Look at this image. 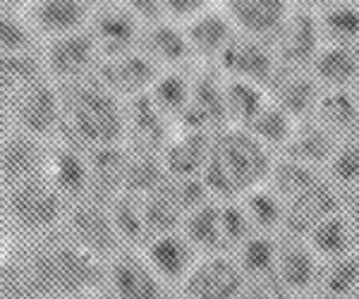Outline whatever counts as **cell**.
<instances>
[{"label": "cell", "instance_id": "cell-24", "mask_svg": "<svg viewBox=\"0 0 359 299\" xmlns=\"http://www.w3.org/2000/svg\"><path fill=\"white\" fill-rule=\"evenodd\" d=\"M192 82L194 72H189V67H182V70H161L151 91H149V96L154 99L156 106L175 125L184 115V111H187L189 99H192Z\"/></svg>", "mask_w": 359, "mask_h": 299}, {"label": "cell", "instance_id": "cell-21", "mask_svg": "<svg viewBox=\"0 0 359 299\" xmlns=\"http://www.w3.org/2000/svg\"><path fill=\"white\" fill-rule=\"evenodd\" d=\"M213 132L175 127L172 137L161 151L168 177H201L208 158Z\"/></svg>", "mask_w": 359, "mask_h": 299}, {"label": "cell", "instance_id": "cell-29", "mask_svg": "<svg viewBox=\"0 0 359 299\" xmlns=\"http://www.w3.org/2000/svg\"><path fill=\"white\" fill-rule=\"evenodd\" d=\"M132 15L142 22L144 27L156 25V22H163V0H120Z\"/></svg>", "mask_w": 359, "mask_h": 299}, {"label": "cell", "instance_id": "cell-2", "mask_svg": "<svg viewBox=\"0 0 359 299\" xmlns=\"http://www.w3.org/2000/svg\"><path fill=\"white\" fill-rule=\"evenodd\" d=\"M276 153L245 127H223L211 134L208 158L201 172L206 189L216 199H242L269 182Z\"/></svg>", "mask_w": 359, "mask_h": 299}, {"label": "cell", "instance_id": "cell-36", "mask_svg": "<svg viewBox=\"0 0 359 299\" xmlns=\"http://www.w3.org/2000/svg\"><path fill=\"white\" fill-rule=\"evenodd\" d=\"M218 3H221V0H218Z\"/></svg>", "mask_w": 359, "mask_h": 299}, {"label": "cell", "instance_id": "cell-13", "mask_svg": "<svg viewBox=\"0 0 359 299\" xmlns=\"http://www.w3.org/2000/svg\"><path fill=\"white\" fill-rule=\"evenodd\" d=\"M89 32L94 34L101 57H113L139 48L144 25L120 0H115V3L113 0H106V3L94 8Z\"/></svg>", "mask_w": 359, "mask_h": 299}, {"label": "cell", "instance_id": "cell-1", "mask_svg": "<svg viewBox=\"0 0 359 299\" xmlns=\"http://www.w3.org/2000/svg\"><path fill=\"white\" fill-rule=\"evenodd\" d=\"M25 283L46 299H84L106 290V263L77 246L65 235H46L29 251Z\"/></svg>", "mask_w": 359, "mask_h": 299}, {"label": "cell", "instance_id": "cell-34", "mask_svg": "<svg viewBox=\"0 0 359 299\" xmlns=\"http://www.w3.org/2000/svg\"><path fill=\"white\" fill-rule=\"evenodd\" d=\"M89 3H91V5H94V8H96V5H101V3H106V0H89Z\"/></svg>", "mask_w": 359, "mask_h": 299}, {"label": "cell", "instance_id": "cell-8", "mask_svg": "<svg viewBox=\"0 0 359 299\" xmlns=\"http://www.w3.org/2000/svg\"><path fill=\"white\" fill-rule=\"evenodd\" d=\"M106 295L111 299H177L142 251L130 246L106 263Z\"/></svg>", "mask_w": 359, "mask_h": 299}, {"label": "cell", "instance_id": "cell-6", "mask_svg": "<svg viewBox=\"0 0 359 299\" xmlns=\"http://www.w3.org/2000/svg\"><path fill=\"white\" fill-rule=\"evenodd\" d=\"M15 130L53 141L62 130V94L50 77H41L10 99Z\"/></svg>", "mask_w": 359, "mask_h": 299}, {"label": "cell", "instance_id": "cell-28", "mask_svg": "<svg viewBox=\"0 0 359 299\" xmlns=\"http://www.w3.org/2000/svg\"><path fill=\"white\" fill-rule=\"evenodd\" d=\"M216 3L218 0H163V13L168 22L184 25V22H189L192 17L204 13Z\"/></svg>", "mask_w": 359, "mask_h": 299}, {"label": "cell", "instance_id": "cell-33", "mask_svg": "<svg viewBox=\"0 0 359 299\" xmlns=\"http://www.w3.org/2000/svg\"><path fill=\"white\" fill-rule=\"evenodd\" d=\"M84 299H111V297H108L106 290H103V292H96V295H89V297H84Z\"/></svg>", "mask_w": 359, "mask_h": 299}, {"label": "cell", "instance_id": "cell-11", "mask_svg": "<svg viewBox=\"0 0 359 299\" xmlns=\"http://www.w3.org/2000/svg\"><path fill=\"white\" fill-rule=\"evenodd\" d=\"M50 141L32 137L22 130H10L0 137V189L46 175Z\"/></svg>", "mask_w": 359, "mask_h": 299}, {"label": "cell", "instance_id": "cell-3", "mask_svg": "<svg viewBox=\"0 0 359 299\" xmlns=\"http://www.w3.org/2000/svg\"><path fill=\"white\" fill-rule=\"evenodd\" d=\"M60 86V84H57ZM62 94V139L82 148L125 144L127 113L125 101L108 91L91 74L86 79L60 86Z\"/></svg>", "mask_w": 359, "mask_h": 299}, {"label": "cell", "instance_id": "cell-18", "mask_svg": "<svg viewBox=\"0 0 359 299\" xmlns=\"http://www.w3.org/2000/svg\"><path fill=\"white\" fill-rule=\"evenodd\" d=\"M46 175L53 182L57 192L65 197L69 204L89 197V160H86V148L77 146L74 141L57 137L55 144H50V156Z\"/></svg>", "mask_w": 359, "mask_h": 299}, {"label": "cell", "instance_id": "cell-26", "mask_svg": "<svg viewBox=\"0 0 359 299\" xmlns=\"http://www.w3.org/2000/svg\"><path fill=\"white\" fill-rule=\"evenodd\" d=\"M323 43H359V5L355 0H333L316 13Z\"/></svg>", "mask_w": 359, "mask_h": 299}, {"label": "cell", "instance_id": "cell-17", "mask_svg": "<svg viewBox=\"0 0 359 299\" xmlns=\"http://www.w3.org/2000/svg\"><path fill=\"white\" fill-rule=\"evenodd\" d=\"M127 134L125 144L132 151L161 153L175 132V123L161 111L149 94L125 101Z\"/></svg>", "mask_w": 359, "mask_h": 299}, {"label": "cell", "instance_id": "cell-32", "mask_svg": "<svg viewBox=\"0 0 359 299\" xmlns=\"http://www.w3.org/2000/svg\"><path fill=\"white\" fill-rule=\"evenodd\" d=\"M8 216H5V209H3V194H0V239H3L5 235V228H8Z\"/></svg>", "mask_w": 359, "mask_h": 299}, {"label": "cell", "instance_id": "cell-4", "mask_svg": "<svg viewBox=\"0 0 359 299\" xmlns=\"http://www.w3.org/2000/svg\"><path fill=\"white\" fill-rule=\"evenodd\" d=\"M69 201L55 189L48 175L3 189V209L8 223L32 237H46L62 225Z\"/></svg>", "mask_w": 359, "mask_h": 299}, {"label": "cell", "instance_id": "cell-16", "mask_svg": "<svg viewBox=\"0 0 359 299\" xmlns=\"http://www.w3.org/2000/svg\"><path fill=\"white\" fill-rule=\"evenodd\" d=\"M273 50L280 65L285 67H309L311 60L323 46L321 27H318L316 13L302 8H292L290 17L273 39Z\"/></svg>", "mask_w": 359, "mask_h": 299}, {"label": "cell", "instance_id": "cell-31", "mask_svg": "<svg viewBox=\"0 0 359 299\" xmlns=\"http://www.w3.org/2000/svg\"><path fill=\"white\" fill-rule=\"evenodd\" d=\"M294 8H302V10H309V13H318L321 8H326L328 3L333 0H292Z\"/></svg>", "mask_w": 359, "mask_h": 299}, {"label": "cell", "instance_id": "cell-9", "mask_svg": "<svg viewBox=\"0 0 359 299\" xmlns=\"http://www.w3.org/2000/svg\"><path fill=\"white\" fill-rule=\"evenodd\" d=\"M41 60L46 77L62 86L91 77L101 62V50L96 46L94 34L86 27L82 32L48 39L41 50Z\"/></svg>", "mask_w": 359, "mask_h": 299}, {"label": "cell", "instance_id": "cell-25", "mask_svg": "<svg viewBox=\"0 0 359 299\" xmlns=\"http://www.w3.org/2000/svg\"><path fill=\"white\" fill-rule=\"evenodd\" d=\"M46 77L41 53L29 50V53H0V96L13 99L29 84Z\"/></svg>", "mask_w": 359, "mask_h": 299}, {"label": "cell", "instance_id": "cell-20", "mask_svg": "<svg viewBox=\"0 0 359 299\" xmlns=\"http://www.w3.org/2000/svg\"><path fill=\"white\" fill-rule=\"evenodd\" d=\"M94 5L89 0H34L29 5V25L46 39L65 36L89 27Z\"/></svg>", "mask_w": 359, "mask_h": 299}, {"label": "cell", "instance_id": "cell-5", "mask_svg": "<svg viewBox=\"0 0 359 299\" xmlns=\"http://www.w3.org/2000/svg\"><path fill=\"white\" fill-rule=\"evenodd\" d=\"M60 232L77 246H82L84 251H89L91 256L101 258L103 263L111 261L118 251L127 249L115 230L111 204L91 197L72 201L67 206Z\"/></svg>", "mask_w": 359, "mask_h": 299}, {"label": "cell", "instance_id": "cell-23", "mask_svg": "<svg viewBox=\"0 0 359 299\" xmlns=\"http://www.w3.org/2000/svg\"><path fill=\"white\" fill-rule=\"evenodd\" d=\"M309 70L321 89H355L359 82V43H323Z\"/></svg>", "mask_w": 359, "mask_h": 299}, {"label": "cell", "instance_id": "cell-10", "mask_svg": "<svg viewBox=\"0 0 359 299\" xmlns=\"http://www.w3.org/2000/svg\"><path fill=\"white\" fill-rule=\"evenodd\" d=\"M216 67L225 77L245 79V82H252L259 86H269L271 77H273L276 70L280 67V62H278L271 41L249 36L245 32H237L233 36V41L228 43V48L223 50Z\"/></svg>", "mask_w": 359, "mask_h": 299}, {"label": "cell", "instance_id": "cell-22", "mask_svg": "<svg viewBox=\"0 0 359 299\" xmlns=\"http://www.w3.org/2000/svg\"><path fill=\"white\" fill-rule=\"evenodd\" d=\"M139 48L151 57L161 70H182V67H189L194 62L182 25L168 20L144 27Z\"/></svg>", "mask_w": 359, "mask_h": 299}, {"label": "cell", "instance_id": "cell-30", "mask_svg": "<svg viewBox=\"0 0 359 299\" xmlns=\"http://www.w3.org/2000/svg\"><path fill=\"white\" fill-rule=\"evenodd\" d=\"M10 130H15L13 123V108H10V101L0 96V137H5Z\"/></svg>", "mask_w": 359, "mask_h": 299}, {"label": "cell", "instance_id": "cell-35", "mask_svg": "<svg viewBox=\"0 0 359 299\" xmlns=\"http://www.w3.org/2000/svg\"><path fill=\"white\" fill-rule=\"evenodd\" d=\"M352 91H355V96H357V101H359V82L355 84V89H352Z\"/></svg>", "mask_w": 359, "mask_h": 299}, {"label": "cell", "instance_id": "cell-7", "mask_svg": "<svg viewBox=\"0 0 359 299\" xmlns=\"http://www.w3.org/2000/svg\"><path fill=\"white\" fill-rule=\"evenodd\" d=\"M249 283L240 261L230 251L201 254L177 287V299H240Z\"/></svg>", "mask_w": 359, "mask_h": 299}, {"label": "cell", "instance_id": "cell-15", "mask_svg": "<svg viewBox=\"0 0 359 299\" xmlns=\"http://www.w3.org/2000/svg\"><path fill=\"white\" fill-rule=\"evenodd\" d=\"M139 251L144 254L151 268L168 285L175 290L187 278V273L194 268V263L199 261L201 251L189 242V237L180 230H170V232H161L147 239V244L139 246Z\"/></svg>", "mask_w": 359, "mask_h": 299}, {"label": "cell", "instance_id": "cell-27", "mask_svg": "<svg viewBox=\"0 0 359 299\" xmlns=\"http://www.w3.org/2000/svg\"><path fill=\"white\" fill-rule=\"evenodd\" d=\"M36 50V32L13 10H0V53Z\"/></svg>", "mask_w": 359, "mask_h": 299}, {"label": "cell", "instance_id": "cell-19", "mask_svg": "<svg viewBox=\"0 0 359 299\" xmlns=\"http://www.w3.org/2000/svg\"><path fill=\"white\" fill-rule=\"evenodd\" d=\"M221 3L233 17L237 32L271 43L294 8L292 0H221Z\"/></svg>", "mask_w": 359, "mask_h": 299}, {"label": "cell", "instance_id": "cell-12", "mask_svg": "<svg viewBox=\"0 0 359 299\" xmlns=\"http://www.w3.org/2000/svg\"><path fill=\"white\" fill-rule=\"evenodd\" d=\"M158 74L161 67L142 48H135L123 55L101 57L94 77L118 99L130 101L135 96L149 94Z\"/></svg>", "mask_w": 359, "mask_h": 299}, {"label": "cell", "instance_id": "cell-14", "mask_svg": "<svg viewBox=\"0 0 359 299\" xmlns=\"http://www.w3.org/2000/svg\"><path fill=\"white\" fill-rule=\"evenodd\" d=\"M182 32L187 36L194 62H201L204 67H216L223 50L237 34V27L228 10L223 8V3H216L189 22H184Z\"/></svg>", "mask_w": 359, "mask_h": 299}]
</instances>
